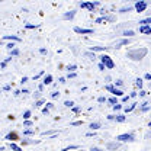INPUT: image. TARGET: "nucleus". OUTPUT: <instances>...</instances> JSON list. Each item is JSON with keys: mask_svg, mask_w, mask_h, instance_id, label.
<instances>
[{"mask_svg": "<svg viewBox=\"0 0 151 151\" xmlns=\"http://www.w3.org/2000/svg\"><path fill=\"white\" fill-rule=\"evenodd\" d=\"M147 54V50H141V51H131V52H128V57L132 58V60H141L142 57Z\"/></svg>", "mask_w": 151, "mask_h": 151, "instance_id": "1", "label": "nucleus"}, {"mask_svg": "<svg viewBox=\"0 0 151 151\" xmlns=\"http://www.w3.org/2000/svg\"><path fill=\"white\" fill-rule=\"evenodd\" d=\"M102 64L105 65V67H108V68H113V61L111 60V57L108 55H102Z\"/></svg>", "mask_w": 151, "mask_h": 151, "instance_id": "2", "label": "nucleus"}, {"mask_svg": "<svg viewBox=\"0 0 151 151\" xmlns=\"http://www.w3.org/2000/svg\"><path fill=\"white\" fill-rule=\"evenodd\" d=\"M116 139H119V141L125 142V141H134V139H135V137H134V134H122V135H119Z\"/></svg>", "mask_w": 151, "mask_h": 151, "instance_id": "3", "label": "nucleus"}, {"mask_svg": "<svg viewBox=\"0 0 151 151\" xmlns=\"http://www.w3.org/2000/svg\"><path fill=\"white\" fill-rule=\"evenodd\" d=\"M80 6H81V7H84V9L93 10L96 6H99V3H97V1H96V3H80Z\"/></svg>", "mask_w": 151, "mask_h": 151, "instance_id": "4", "label": "nucleus"}, {"mask_svg": "<svg viewBox=\"0 0 151 151\" xmlns=\"http://www.w3.org/2000/svg\"><path fill=\"white\" fill-rule=\"evenodd\" d=\"M145 7H147V3H145V1H138V3L135 4V9H137L139 13H141V12H144V10H145Z\"/></svg>", "mask_w": 151, "mask_h": 151, "instance_id": "5", "label": "nucleus"}, {"mask_svg": "<svg viewBox=\"0 0 151 151\" xmlns=\"http://www.w3.org/2000/svg\"><path fill=\"white\" fill-rule=\"evenodd\" d=\"M74 32L77 34H92V29H83V28H74Z\"/></svg>", "mask_w": 151, "mask_h": 151, "instance_id": "6", "label": "nucleus"}, {"mask_svg": "<svg viewBox=\"0 0 151 151\" xmlns=\"http://www.w3.org/2000/svg\"><path fill=\"white\" fill-rule=\"evenodd\" d=\"M139 32H142V34H151V28L150 26H141L139 28Z\"/></svg>", "mask_w": 151, "mask_h": 151, "instance_id": "7", "label": "nucleus"}, {"mask_svg": "<svg viewBox=\"0 0 151 151\" xmlns=\"http://www.w3.org/2000/svg\"><path fill=\"white\" fill-rule=\"evenodd\" d=\"M105 50H106V47H92L90 48L92 52H94V51H105Z\"/></svg>", "mask_w": 151, "mask_h": 151, "instance_id": "8", "label": "nucleus"}, {"mask_svg": "<svg viewBox=\"0 0 151 151\" xmlns=\"http://www.w3.org/2000/svg\"><path fill=\"white\" fill-rule=\"evenodd\" d=\"M128 42H129L128 39H122V41H119V42H116V48H119L121 45H127Z\"/></svg>", "mask_w": 151, "mask_h": 151, "instance_id": "9", "label": "nucleus"}, {"mask_svg": "<svg viewBox=\"0 0 151 151\" xmlns=\"http://www.w3.org/2000/svg\"><path fill=\"white\" fill-rule=\"evenodd\" d=\"M51 81H52V76L48 74L47 77H45V80H44V84H50Z\"/></svg>", "mask_w": 151, "mask_h": 151, "instance_id": "10", "label": "nucleus"}, {"mask_svg": "<svg viewBox=\"0 0 151 151\" xmlns=\"http://www.w3.org/2000/svg\"><path fill=\"white\" fill-rule=\"evenodd\" d=\"M135 86L141 89V87H142V80H141V78H137V80H135Z\"/></svg>", "mask_w": 151, "mask_h": 151, "instance_id": "11", "label": "nucleus"}, {"mask_svg": "<svg viewBox=\"0 0 151 151\" xmlns=\"http://www.w3.org/2000/svg\"><path fill=\"white\" fill-rule=\"evenodd\" d=\"M90 128L92 129H97V128H100V124L99 122H93V124H90Z\"/></svg>", "mask_w": 151, "mask_h": 151, "instance_id": "12", "label": "nucleus"}, {"mask_svg": "<svg viewBox=\"0 0 151 151\" xmlns=\"http://www.w3.org/2000/svg\"><path fill=\"white\" fill-rule=\"evenodd\" d=\"M73 16H74V12H70V13H65L63 18H64V19H71Z\"/></svg>", "mask_w": 151, "mask_h": 151, "instance_id": "13", "label": "nucleus"}, {"mask_svg": "<svg viewBox=\"0 0 151 151\" xmlns=\"http://www.w3.org/2000/svg\"><path fill=\"white\" fill-rule=\"evenodd\" d=\"M131 10H132L131 6H128V7H122V9H121V13H125V12H131Z\"/></svg>", "mask_w": 151, "mask_h": 151, "instance_id": "14", "label": "nucleus"}, {"mask_svg": "<svg viewBox=\"0 0 151 151\" xmlns=\"http://www.w3.org/2000/svg\"><path fill=\"white\" fill-rule=\"evenodd\" d=\"M119 147V144H116V142H111V144H108V148H118Z\"/></svg>", "mask_w": 151, "mask_h": 151, "instance_id": "15", "label": "nucleus"}, {"mask_svg": "<svg viewBox=\"0 0 151 151\" xmlns=\"http://www.w3.org/2000/svg\"><path fill=\"white\" fill-rule=\"evenodd\" d=\"M151 22V19L148 18V19H145V20H141V22H139V23H141V25H144V26H147V25H148V23H150Z\"/></svg>", "mask_w": 151, "mask_h": 151, "instance_id": "16", "label": "nucleus"}, {"mask_svg": "<svg viewBox=\"0 0 151 151\" xmlns=\"http://www.w3.org/2000/svg\"><path fill=\"white\" fill-rule=\"evenodd\" d=\"M64 105H65V106H67V108H71V106H73V105H74V103H73V102H71V100H65V102H64Z\"/></svg>", "mask_w": 151, "mask_h": 151, "instance_id": "17", "label": "nucleus"}, {"mask_svg": "<svg viewBox=\"0 0 151 151\" xmlns=\"http://www.w3.org/2000/svg\"><path fill=\"white\" fill-rule=\"evenodd\" d=\"M124 35H125V37H132V35H134V31H125Z\"/></svg>", "mask_w": 151, "mask_h": 151, "instance_id": "18", "label": "nucleus"}, {"mask_svg": "<svg viewBox=\"0 0 151 151\" xmlns=\"http://www.w3.org/2000/svg\"><path fill=\"white\" fill-rule=\"evenodd\" d=\"M76 68H77V65H76V64H71V65H68V67H67V70H68V71H73V70H76Z\"/></svg>", "mask_w": 151, "mask_h": 151, "instance_id": "19", "label": "nucleus"}, {"mask_svg": "<svg viewBox=\"0 0 151 151\" xmlns=\"http://www.w3.org/2000/svg\"><path fill=\"white\" fill-rule=\"evenodd\" d=\"M116 121H118V122H124V121H125V118H124L122 115H118V116H116Z\"/></svg>", "mask_w": 151, "mask_h": 151, "instance_id": "20", "label": "nucleus"}, {"mask_svg": "<svg viewBox=\"0 0 151 151\" xmlns=\"http://www.w3.org/2000/svg\"><path fill=\"white\" fill-rule=\"evenodd\" d=\"M10 148H12V150H15V151H20V148H19L16 144H10Z\"/></svg>", "mask_w": 151, "mask_h": 151, "instance_id": "21", "label": "nucleus"}, {"mask_svg": "<svg viewBox=\"0 0 151 151\" xmlns=\"http://www.w3.org/2000/svg\"><path fill=\"white\" fill-rule=\"evenodd\" d=\"M112 93H115L116 96H122V92H121V90H116V89H113Z\"/></svg>", "mask_w": 151, "mask_h": 151, "instance_id": "22", "label": "nucleus"}, {"mask_svg": "<svg viewBox=\"0 0 151 151\" xmlns=\"http://www.w3.org/2000/svg\"><path fill=\"white\" fill-rule=\"evenodd\" d=\"M29 116H31V111H26V112L23 113V118H25V119H28Z\"/></svg>", "mask_w": 151, "mask_h": 151, "instance_id": "23", "label": "nucleus"}, {"mask_svg": "<svg viewBox=\"0 0 151 151\" xmlns=\"http://www.w3.org/2000/svg\"><path fill=\"white\" fill-rule=\"evenodd\" d=\"M86 57H89L90 60H94L96 57H94V54H92V52H86Z\"/></svg>", "mask_w": 151, "mask_h": 151, "instance_id": "24", "label": "nucleus"}, {"mask_svg": "<svg viewBox=\"0 0 151 151\" xmlns=\"http://www.w3.org/2000/svg\"><path fill=\"white\" fill-rule=\"evenodd\" d=\"M12 138H16V134H9V135L6 137V139H12Z\"/></svg>", "mask_w": 151, "mask_h": 151, "instance_id": "25", "label": "nucleus"}, {"mask_svg": "<svg viewBox=\"0 0 151 151\" xmlns=\"http://www.w3.org/2000/svg\"><path fill=\"white\" fill-rule=\"evenodd\" d=\"M4 39H15V41H20V38H18V37H4Z\"/></svg>", "mask_w": 151, "mask_h": 151, "instance_id": "26", "label": "nucleus"}, {"mask_svg": "<svg viewBox=\"0 0 151 151\" xmlns=\"http://www.w3.org/2000/svg\"><path fill=\"white\" fill-rule=\"evenodd\" d=\"M73 148H77V145H70V147H67V148H64L63 151H68V150H73Z\"/></svg>", "mask_w": 151, "mask_h": 151, "instance_id": "27", "label": "nucleus"}, {"mask_svg": "<svg viewBox=\"0 0 151 151\" xmlns=\"http://www.w3.org/2000/svg\"><path fill=\"white\" fill-rule=\"evenodd\" d=\"M42 105H44V100H38L35 106H38V108H39V106H42Z\"/></svg>", "mask_w": 151, "mask_h": 151, "instance_id": "28", "label": "nucleus"}, {"mask_svg": "<svg viewBox=\"0 0 151 151\" xmlns=\"http://www.w3.org/2000/svg\"><path fill=\"white\" fill-rule=\"evenodd\" d=\"M121 108H122V106H121V105H115V106H113V109H115V111H119V109H121Z\"/></svg>", "mask_w": 151, "mask_h": 151, "instance_id": "29", "label": "nucleus"}, {"mask_svg": "<svg viewBox=\"0 0 151 151\" xmlns=\"http://www.w3.org/2000/svg\"><path fill=\"white\" fill-rule=\"evenodd\" d=\"M18 54H19L18 50H12V55H18Z\"/></svg>", "mask_w": 151, "mask_h": 151, "instance_id": "30", "label": "nucleus"}, {"mask_svg": "<svg viewBox=\"0 0 151 151\" xmlns=\"http://www.w3.org/2000/svg\"><path fill=\"white\" fill-rule=\"evenodd\" d=\"M109 102H111V103H113V105H115V103H116V99H115V97H111V99H109Z\"/></svg>", "mask_w": 151, "mask_h": 151, "instance_id": "31", "label": "nucleus"}, {"mask_svg": "<svg viewBox=\"0 0 151 151\" xmlns=\"http://www.w3.org/2000/svg\"><path fill=\"white\" fill-rule=\"evenodd\" d=\"M32 125V122H29V121H25V127H31Z\"/></svg>", "mask_w": 151, "mask_h": 151, "instance_id": "32", "label": "nucleus"}, {"mask_svg": "<svg viewBox=\"0 0 151 151\" xmlns=\"http://www.w3.org/2000/svg\"><path fill=\"white\" fill-rule=\"evenodd\" d=\"M145 94H147V92H144V90H141V92H139V96H141V97H144Z\"/></svg>", "mask_w": 151, "mask_h": 151, "instance_id": "33", "label": "nucleus"}, {"mask_svg": "<svg viewBox=\"0 0 151 151\" xmlns=\"http://www.w3.org/2000/svg\"><path fill=\"white\" fill-rule=\"evenodd\" d=\"M39 52H41V54H45V52H47V50H45V48H41V50H39Z\"/></svg>", "mask_w": 151, "mask_h": 151, "instance_id": "34", "label": "nucleus"}, {"mask_svg": "<svg viewBox=\"0 0 151 151\" xmlns=\"http://www.w3.org/2000/svg\"><path fill=\"white\" fill-rule=\"evenodd\" d=\"M23 134H25V135H32L34 132H32V131H25V132H23Z\"/></svg>", "mask_w": 151, "mask_h": 151, "instance_id": "35", "label": "nucleus"}, {"mask_svg": "<svg viewBox=\"0 0 151 151\" xmlns=\"http://www.w3.org/2000/svg\"><path fill=\"white\" fill-rule=\"evenodd\" d=\"M99 68H100V70H105V65H103V64L100 63V64H99Z\"/></svg>", "mask_w": 151, "mask_h": 151, "instance_id": "36", "label": "nucleus"}, {"mask_svg": "<svg viewBox=\"0 0 151 151\" xmlns=\"http://www.w3.org/2000/svg\"><path fill=\"white\" fill-rule=\"evenodd\" d=\"M25 81H28V77H23V78H22V81H20V83H22V84H23V83H25Z\"/></svg>", "mask_w": 151, "mask_h": 151, "instance_id": "37", "label": "nucleus"}, {"mask_svg": "<svg viewBox=\"0 0 151 151\" xmlns=\"http://www.w3.org/2000/svg\"><path fill=\"white\" fill-rule=\"evenodd\" d=\"M68 77H70V78H74V77H76V74H74V73H71V74L68 73Z\"/></svg>", "mask_w": 151, "mask_h": 151, "instance_id": "38", "label": "nucleus"}, {"mask_svg": "<svg viewBox=\"0 0 151 151\" xmlns=\"http://www.w3.org/2000/svg\"><path fill=\"white\" fill-rule=\"evenodd\" d=\"M106 89H108L109 92H112V90H113V87H112V86H106Z\"/></svg>", "mask_w": 151, "mask_h": 151, "instance_id": "39", "label": "nucleus"}, {"mask_svg": "<svg viewBox=\"0 0 151 151\" xmlns=\"http://www.w3.org/2000/svg\"><path fill=\"white\" fill-rule=\"evenodd\" d=\"M73 125H76V127H77V125H81V122H80V121H77V122H73Z\"/></svg>", "mask_w": 151, "mask_h": 151, "instance_id": "40", "label": "nucleus"}, {"mask_svg": "<svg viewBox=\"0 0 151 151\" xmlns=\"http://www.w3.org/2000/svg\"><path fill=\"white\" fill-rule=\"evenodd\" d=\"M51 96H52V97H57V96H58V93H57V92H52V93H51Z\"/></svg>", "mask_w": 151, "mask_h": 151, "instance_id": "41", "label": "nucleus"}, {"mask_svg": "<svg viewBox=\"0 0 151 151\" xmlns=\"http://www.w3.org/2000/svg\"><path fill=\"white\" fill-rule=\"evenodd\" d=\"M90 151H102V150H100V148H97V147H94V148H92Z\"/></svg>", "mask_w": 151, "mask_h": 151, "instance_id": "42", "label": "nucleus"}]
</instances>
